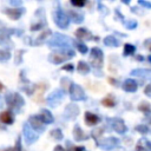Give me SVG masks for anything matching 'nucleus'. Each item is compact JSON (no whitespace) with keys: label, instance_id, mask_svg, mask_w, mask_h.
<instances>
[{"label":"nucleus","instance_id":"obj_1","mask_svg":"<svg viewBox=\"0 0 151 151\" xmlns=\"http://www.w3.org/2000/svg\"><path fill=\"white\" fill-rule=\"evenodd\" d=\"M48 46L51 48H57L59 50L60 52H72V44L73 41L67 37V35H64V34H60V33H54L51 39L47 41Z\"/></svg>","mask_w":151,"mask_h":151},{"label":"nucleus","instance_id":"obj_2","mask_svg":"<svg viewBox=\"0 0 151 151\" xmlns=\"http://www.w3.org/2000/svg\"><path fill=\"white\" fill-rule=\"evenodd\" d=\"M5 101H6L7 106L11 110L15 111V112H18L21 109V106H24V104H25L24 98L19 93H8V94H6Z\"/></svg>","mask_w":151,"mask_h":151},{"label":"nucleus","instance_id":"obj_3","mask_svg":"<svg viewBox=\"0 0 151 151\" xmlns=\"http://www.w3.org/2000/svg\"><path fill=\"white\" fill-rule=\"evenodd\" d=\"M15 31L13 28H8L5 24H2L0 21V45L2 47H7V48H12L13 47V42L11 41V35L14 33Z\"/></svg>","mask_w":151,"mask_h":151},{"label":"nucleus","instance_id":"obj_4","mask_svg":"<svg viewBox=\"0 0 151 151\" xmlns=\"http://www.w3.org/2000/svg\"><path fill=\"white\" fill-rule=\"evenodd\" d=\"M90 58H91V64L96 68H101L103 67V61H104V54L103 51L98 47H93L90 51Z\"/></svg>","mask_w":151,"mask_h":151},{"label":"nucleus","instance_id":"obj_5","mask_svg":"<svg viewBox=\"0 0 151 151\" xmlns=\"http://www.w3.org/2000/svg\"><path fill=\"white\" fill-rule=\"evenodd\" d=\"M53 19H54V22H55V25L58 26V27H60V28H67L68 27V25H70V19H68V17L66 15V13H64L61 9H55L54 12H53Z\"/></svg>","mask_w":151,"mask_h":151},{"label":"nucleus","instance_id":"obj_6","mask_svg":"<svg viewBox=\"0 0 151 151\" xmlns=\"http://www.w3.org/2000/svg\"><path fill=\"white\" fill-rule=\"evenodd\" d=\"M72 57H74V51H72V52H60V51H58V52H54V53L50 54L48 60L52 61L53 64H61V63H64L65 60H67Z\"/></svg>","mask_w":151,"mask_h":151},{"label":"nucleus","instance_id":"obj_7","mask_svg":"<svg viewBox=\"0 0 151 151\" xmlns=\"http://www.w3.org/2000/svg\"><path fill=\"white\" fill-rule=\"evenodd\" d=\"M70 97L73 101H79V100H85L86 99V94H85L84 90L77 84H71L70 85Z\"/></svg>","mask_w":151,"mask_h":151},{"label":"nucleus","instance_id":"obj_8","mask_svg":"<svg viewBox=\"0 0 151 151\" xmlns=\"http://www.w3.org/2000/svg\"><path fill=\"white\" fill-rule=\"evenodd\" d=\"M64 97H65V94H64V91L63 90H60V88H55L48 97H47V104L50 105V106H52V107H55V106H58L59 105V103L64 99Z\"/></svg>","mask_w":151,"mask_h":151},{"label":"nucleus","instance_id":"obj_9","mask_svg":"<svg viewBox=\"0 0 151 151\" xmlns=\"http://www.w3.org/2000/svg\"><path fill=\"white\" fill-rule=\"evenodd\" d=\"M106 122L110 124V126H111L116 132H118V133H120V134H123V133H125V132L127 131V126L125 125L124 120L120 119V118H107Z\"/></svg>","mask_w":151,"mask_h":151},{"label":"nucleus","instance_id":"obj_10","mask_svg":"<svg viewBox=\"0 0 151 151\" xmlns=\"http://www.w3.org/2000/svg\"><path fill=\"white\" fill-rule=\"evenodd\" d=\"M22 133H24V138H25V140H26V143H27L28 145L32 144V143H34V142L38 139V137H39V134L29 126L28 123H25V124H24Z\"/></svg>","mask_w":151,"mask_h":151},{"label":"nucleus","instance_id":"obj_11","mask_svg":"<svg viewBox=\"0 0 151 151\" xmlns=\"http://www.w3.org/2000/svg\"><path fill=\"white\" fill-rule=\"evenodd\" d=\"M118 143H119V140H118L117 138H114V137H109V138H104V139L98 140L97 145H98L100 149L109 151V150H112V149L117 147V146H118Z\"/></svg>","mask_w":151,"mask_h":151},{"label":"nucleus","instance_id":"obj_12","mask_svg":"<svg viewBox=\"0 0 151 151\" xmlns=\"http://www.w3.org/2000/svg\"><path fill=\"white\" fill-rule=\"evenodd\" d=\"M35 18L37 20L31 25V31H37V29H40L42 27L46 26V19H45V13H44V9H38L35 12Z\"/></svg>","mask_w":151,"mask_h":151},{"label":"nucleus","instance_id":"obj_13","mask_svg":"<svg viewBox=\"0 0 151 151\" xmlns=\"http://www.w3.org/2000/svg\"><path fill=\"white\" fill-rule=\"evenodd\" d=\"M28 124L34 131H38V132H42L45 130V126H46L44 124L42 119L40 118V116H31L28 118Z\"/></svg>","mask_w":151,"mask_h":151},{"label":"nucleus","instance_id":"obj_14","mask_svg":"<svg viewBox=\"0 0 151 151\" xmlns=\"http://www.w3.org/2000/svg\"><path fill=\"white\" fill-rule=\"evenodd\" d=\"M25 12V9L22 8V7H14V8H5V11H4V13L9 18V19H12V20H18L21 15H22V13Z\"/></svg>","mask_w":151,"mask_h":151},{"label":"nucleus","instance_id":"obj_15","mask_svg":"<svg viewBox=\"0 0 151 151\" xmlns=\"http://www.w3.org/2000/svg\"><path fill=\"white\" fill-rule=\"evenodd\" d=\"M65 117L68 119H74L79 114V107L76 104H67L65 107Z\"/></svg>","mask_w":151,"mask_h":151},{"label":"nucleus","instance_id":"obj_16","mask_svg":"<svg viewBox=\"0 0 151 151\" xmlns=\"http://www.w3.org/2000/svg\"><path fill=\"white\" fill-rule=\"evenodd\" d=\"M76 37H77L78 39H80V40H96V39L92 37V34H91L86 28H84V27L78 28V29L76 31Z\"/></svg>","mask_w":151,"mask_h":151},{"label":"nucleus","instance_id":"obj_17","mask_svg":"<svg viewBox=\"0 0 151 151\" xmlns=\"http://www.w3.org/2000/svg\"><path fill=\"white\" fill-rule=\"evenodd\" d=\"M73 137H74V139H76V140L81 142V140L87 139L90 136H88V134H86V133L81 130V127H80L79 125H74V129H73Z\"/></svg>","mask_w":151,"mask_h":151},{"label":"nucleus","instance_id":"obj_18","mask_svg":"<svg viewBox=\"0 0 151 151\" xmlns=\"http://www.w3.org/2000/svg\"><path fill=\"white\" fill-rule=\"evenodd\" d=\"M85 123H86V125H88V126H93V125H96V124H98L99 123V117L98 116H96L94 113H92V112H85Z\"/></svg>","mask_w":151,"mask_h":151},{"label":"nucleus","instance_id":"obj_19","mask_svg":"<svg viewBox=\"0 0 151 151\" xmlns=\"http://www.w3.org/2000/svg\"><path fill=\"white\" fill-rule=\"evenodd\" d=\"M123 88L126 92H134V91H137L138 85H137V83L133 79H126L123 83Z\"/></svg>","mask_w":151,"mask_h":151},{"label":"nucleus","instance_id":"obj_20","mask_svg":"<svg viewBox=\"0 0 151 151\" xmlns=\"http://www.w3.org/2000/svg\"><path fill=\"white\" fill-rule=\"evenodd\" d=\"M40 118L42 119V122H44V124L45 125H47V124H51V123H53V116H52V113L48 111V110H46V109H42L41 111H40Z\"/></svg>","mask_w":151,"mask_h":151},{"label":"nucleus","instance_id":"obj_21","mask_svg":"<svg viewBox=\"0 0 151 151\" xmlns=\"http://www.w3.org/2000/svg\"><path fill=\"white\" fill-rule=\"evenodd\" d=\"M68 19H71L73 22H76V24H80V22H83V20H84V15L83 14H80L79 12H76V11H73V9H70L68 11Z\"/></svg>","mask_w":151,"mask_h":151},{"label":"nucleus","instance_id":"obj_22","mask_svg":"<svg viewBox=\"0 0 151 151\" xmlns=\"http://www.w3.org/2000/svg\"><path fill=\"white\" fill-rule=\"evenodd\" d=\"M13 119L14 118H13V114H12L11 111H4V112L0 113V122L4 123V124L9 125V124L13 123Z\"/></svg>","mask_w":151,"mask_h":151},{"label":"nucleus","instance_id":"obj_23","mask_svg":"<svg viewBox=\"0 0 151 151\" xmlns=\"http://www.w3.org/2000/svg\"><path fill=\"white\" fill-rule=\"evenodd\" d=\"M50 35H52V32H51L48 28H45V29L42 31V33L37 38V40H35L33 44H34V45H40V44H42V42L45 41V39L48 38Z\"/></svg>","mask_w":151,"mask_h":151},{"label":"nucleus","instance_id":"obj_24","mask_svg":"<svg viewBox=\"0 0 151 151\" xmlns=\"http://www.w3.org/2000/svg\"><path fill=\"white\" fill-rule=\"evenodd\" d=\"M104 44L109 47H117L119 45V40L114 38L113 35H107L104 38Z\"/></svg>","mask_w":151,"mask_h":151},{"label":"nucleus","instance_id":"obj_25","mask_svg":"<svg viewBox=\"0 0 151 151\" xmlns=\"http://www.w3.org/2000/svg\"><path fill=\"white\" fill-rule=\"evenodd\" d=\"M77 68H78V72L81 73V74H87L90 72V70H91L90 65L87 63H85V61H79Z\"/></svg>","mask_w":151,"mask_h":151},{"label":"nucleus","instance_id":"obj_26","mask_svg":"<svg viewBox=\"0 0 151 151\" xmlns=\"http://www.w3.org/2000/svg\"><path fill=\"white\" fill-rule=\"evenodd\" d=\"M131 76H138V77H149V76H151V70L137 68V70L131 71Z\"/></svg>","mask_w":151,"mask_h":151},{"label":"nucleus","instance_id":"obj_27","mask_svg":"<svg viewBox=\"0 0 151 151\" xmlns=\"http://www.w3.org/2000/svg\"><path fill=\"white\" fill-rule=\"evenodd\" d=\"M101 104L105 107H113L116 105V100H114V98L111 94H109L107 97H105L104 99H101Z\"/></svg>","mask_w":151,"mask_h":151},{"label":"nucleus","instance_id":"obj_28","mask_svg":"<svg viewBox=\"0 0 151 151\" xmlns=\"http://www.w3.org/2000/svg\"><path fill=\"white\" fill-rule=\"evenodd\" d=\"M138 110L145 114H150L151 113V105L149 103H140L138 106Z\"/></svg>","mask_w":151,"mask_h":151},{"label":"nucleus","instance_id":"obj_29","mask_svg":"<svg viewBox=\"0 0 151 151\" xmlns=\"http://www.w3.org/2000/svg\"><path fill=\"white\" fill-rule=\"evenodd\" d=\"M134 51H136V47L133 46V45H131V44H125L124 45V52H123V54L126 57V55H131V54H133L134 53Z\"/></svg>","mask_w":151,"mask_h":151},{"label":"nucleus","instance_id":"obj_30","mask_svg":"<svg viewBox=\"0 0 151 151\" xmlns=\"http://www.w3.org/2000/svg\"><path fill=\"white\" fill-rule=\"evenodd\" d=\"M2 151H21V137H18L17 139V143L14 146H11V147H7Z\"/></svg>","mask_w":151,"mask_h":151},{"label":"nucleus","instance_id":"obj_31","mask_svg":"<svg viewBox=\"0 0 151 151\" xmlns=\"http://www.w3.org/2000/svg\"><path fill=\"white\" fill-rule=\"evenodd\" d=\"M51 137L54 138V139H57V140H60V139H63L64 134H63L61 130L55 129V130H52V131H51Z\"/></svg>","mask_w":151,"mask_h":151},{"label":"nucleus","instance_id":"obj_32","mask_svg":"<svg viewBox=\"0 0 151 151\" xmlns=\"http://www.w3.org/2000/svg\"><path fill=\"white\" fill-rule=\"evenodd\" d=\"M76 46H77L78 51H79L81 54H85V53H87V52H88V48H87V47H86V45H85V44H83V42H76Z\"/></svg>","mask_w":151,"mask_h":151},{"label":"nucleus","instance_id":"obj_33","mask_svg":"<svg viewBox=\"0 0 151 151\" xmlns=\"http://www.w3.org/2000/svg\"><path fill=\"white\" fill-rule=\"evenodd\" d=\"M11 58V53L5 50H0V61H6Z\"/></svg>","mask_w":151,"mask_h":151},{"label":"nucleus","instance_id":"obj_34","mask_svg":"<svg viewBox=\"0 0 151 151\" xmlns=\"http://www.w3.org/2000/svg\"><path fill=\"white\" fill-rule=\"evenodd\" d=\"M67 151H85L84 146H74L72 144H70V142H67Z\"/></svg>","mask_w":151,"mask_h":151},{"label":"nucleus","instance_id":"obj_35","mask_svg":"<svg viewBox=\"0 0 151 151\" xmlns=\"http://www.w3.org/2000/svg\"><path fill=\"white\" fill-rule=\"evenodd\" d=\"M137 21L134 20V19H129L126 22H125V26L129 28V29H133V28H136L137 27Z\"/></svg>","mask_w":151,"mask_h":151},{"label":"nucleus","instance_id":"obj_36","mask_svg":"<svg viewBox=\"0 0 151 151\" xmlns=\"http://www.w3.org/2000/svg\"><path fill=\"white\" fill-rule=\"evenodd\" d=\"M136 131H138V132H140V133H147L150 130H149V127H147L146 125H144V124H139V125L136 126Z\"/></svg>","mask_w":151,"mask_h":151},{"label":"nucleus","instance_id":"obj_37","mask_svg":"<svg viewBox=\"0 0 151 151\" xmlns=\"http://www.w3.org/2000/svg\"><path fill=\"white\" fill-rule=\"evenodd\" d=\"M71 4H72L73 6H76V7H81V6L85 5V1H84V0H72Z\"/></svg>","mask_w":151,"mask_h":151},{"label":"nucleus","instance_id":"obj_38","mask_svg":"<svg viewBox=\"0 0 151 151\" xmlns=\"http://www.w3.org/2000/svg\"><path fill=\"white\" fill-rule=\"evenodd\" d=\"M138 4L142 5V6L145 7V8H151V2H150V1H143V0H139Z\"/></svg>","mask_w":151,"mask_h":151},{"label":"nucleus","instance_id":"obj_39","mask_svg":"<svg viewBox=\"0 0 151 151\" xmlns=\"http://www.w3.org/2000/svg\"><path fill=\"white\" fill-rule=\"evenodd\" d=\"M144 93H145L146 96L151 97V83H150L149 85H146V87L144 88Z\"/></svg>","mask_w":151,"mask_h":151},{"label":"nucleus","instance_id":"obj_40","mask_svg":"<svg viewBox=\"0 0 151 151\" xmlns=\"http://www.w3.org/2000/svg\"><path fill=\"white\" fill-rule=\"evenodd\" d=\"M63 70H65V71H68V72H72L73 71V65L71 64H68V65H65V66H63Z\"/></svg>","mask_w":151,"mask_h":151},{"label":"nucleus","instance_id":"obj_41","mask_svg":"<svg viewBox=\"0 0 151 151\" xmlns=\"http://www.w3.org/2000/svg\"><path fill=\"white\" fill-rule=\"evenodd\" d=\"M60 84L64 86V87H66V86H68V85H71V83L68 81V79H66V78H64V79H61V81H60Z\"/></svg>","mask_w":151,"mask_h":151},{"label":"nucleus","instance_id":"obj_42","mask_svg":"<svg viewBox=\"0 0 151 151\" xmlns=\"http://www.w3.org/2000/svg\"><path fill=\"white\" fill-rule=\"evenodd\" d=\"M144 46H145L147 50L151 51V39H146V40L144 41Z\"/></svg>","mask_w":151,"mask_h":151},{"label":"nucleus","instance_id":"obj_43","mask_svg":"<svg viewBox=\"0 0 151 151\" xmlns=\"http://www.w3.org/2000/svg\"><path fill=\"white\" fill-rule=\"evenodd\" d=\"M53 151H65V149L61 146V145H57L55 147H54V150Z\"/></svg>","mask_w":151,"mask_h":151},{"label":"nucleus","instance_id":"obj_44","mask_svg":"<svg viewBox=\"0 0 151 151\" xmlns=\"http://www.w3.org/2000/svg\"><path fill=\"white\" fill-rule=\"evenodd\" d=\"M99 8H101L100 11H101V13H103V14H106V13H107V12L105 11V9H106V7H105V6H103L101 4H99Z\"/></svg>","mask_w":151,"mask_h":151},{"label":"nucleus","instance_id":"obj_45","mask_svg":"<svg viewBox=\"0 0 151 151\" xmlns=\"http://www.w3.org/2000/svg\"><path fill=\"white\" fill-rule=\"evenodd\" d=\"M136 150H137V151H146V150H145V149H144V147L140 145V143H139V144L136 146Z\"/></svg>","mask_w":151,"mask_h":151},{"label":"nucleus","instance_id":"obj_46","mask_svg":"<svg viewBox=\"0 0 151 151\" xmlns=\"http://www.w3.org/2000/svg\"><path fill=\"white\" fill-rule=\"evenodd\" d=\"M11 4L13 6H19V5H21V1H13V0H11Z\"/></svg>","mask_w":151,"mask_h":151},{"label":"nucleus","instance_id":"obj_47","mask_svg":"<svg viewBox=\"0 0 151 151\" xmlns=\"http://www.w3.org/2000/svg\"><path fill=\"white\" fill-rule=\"evenodd\" d=\"M145 145H146V147H149V149L151 150V142H149V140H146V142H145Z\"/></svg>","mask_w":151,"mask_h":151},{"label":"nucleus","instance_id":"obj_48","mask_svg":"<svg viewBox=\"0 0 151 151\" xmlns=\"http://www.w3.org/2000/svg\"><path fill=\"white\" fill-rule=\"evenodd\" d=\"M109 81H111L112 84H114V86H116V84H117V83H116V80H114V79H112V78H110V79H109Z\"/></svg>","mask_w":151,"mask_h":151},{"label":"nucleus","instance_id":"obj_49","mask_svg":"<svg viewBox=\"0 0 151 151\" xmlns=\"http://www.w3.org/2000/svg\"><path fill=\"white\" fill-rule=\"evenodd\" d=\"M4 105V101H2V99H1V97H0V107Z\"/></svg>","mask_w":151,"mask_h":151},{"label":"nucleus","instance_id":"obj_50","mask_svg":"<svg viewBox=\"0 0 151 151\" xmlns=\"http://www.w3.org/2000/svg\"><path fill=\"white\" fill-rule=\"evenodd\" d=\"M2 90H4V85L0 83V91H2Z\"/></svg>","mask_w":151,"mask_h":151}]
</instances>
